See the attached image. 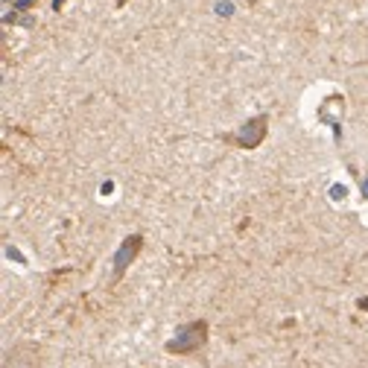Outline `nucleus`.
Instances as JSON below:
<instances>
[{
  "label": "nucleus",
  "instance_id": "423d86ee",
  "mask_svg": "<svg viewBox=\"0 0 368 368\" xmlns=\"http://www.w3.org/2000/svg\"><path fill=\"white\" fill-rule=\"evenodd\" d=\"M35 0H15V9H30Z\"/></svg>",
  "mask_w": 368,
  "mask_h": 368
},
{
  "label": "nucleus",
  "instance_id": "f03ea898",
  "mask_svg": "<svg viewBox=\"0 0 368 368\" xmlns=\"http://www.w3.org/2000/svg\"><path fill=\"white\" fill-rule=\"evenodd\" d=\"M263 137H266V117H254L237 132V143L243 149H257L263 143Z\"/></svg>",
  "mask_w": 368,
  "mask_h": 368
},
{
  "label": "nucleus",
  "instance_id": "7ed1b4c3",
  "mask_svg": "<svg viewBox=\"0 0 368 368\" xmlns=\"http://www.w3.org/2000/svg\"><path fill=\"white\" fill-rule=\"evenodd\" d=\"M143 249V237L140 234H132V237H126V243L117 249V254H114V275H123L126 272V266L132 263L134 257H137V251Z\"/></svg>",
  "mask_w": 368,
  "mask_h": 368
},
{
  "label": "nucleus",
  "instance_id": "20e7f679",
  "mask_svg": "<svg viewBox=\"0 0 368 368\" xmlns=\"http://www.w3.org/2000/svg\"><path fill=\"white\" fill-rule=\"evenodd\" d=\"M318 117H321V123L333 126L336 134H339V120H342V97H327V100L321 102V108H318Z\"/></svg>",
  "mask_w": 368,
  "mask_h": 368
},
{
  "label": "nucleus",
  "instance_id": "39448f33",
  "mask_svg": "<svg viewBox=\"0 0 368 368\" xmlns=\"http://www.w3.org/2000/svg\"><path fill=\"white\" fill-rule=\"evenodd\" d=\"M345 193H348V190H345L342 184H336V187H330V196H333V199H345Z\"/></svg>",
  "mask_w": 368,
  "mask_h": 368
},
{
  "label": "nucleus",
  "instance_id": "f257e3e1",
  "mask_svg": "<svg viewBox=\"0 0 368 368\" xmlns=\"http://www.w3.org/2000/svg\"><path fill=\"white\" fill-rule=\"evenodd\" d=\"M205 339H208V324H205V321H193V324H187L184 330H178L175 339H169L167 351L169 353H193L205 345Z\"/></svg>",
  "mask_w": 368,
  "mask_h": 368
},
{
  "label": "nucleus",
  "instance_id": "6e6552de",
  "mask_svg": "<svg viewBox=\"0 0 368 368\" xmlns=\"http://www.w3.org/2000/svg\"><path fill=\"white\" fill-rule=\"evenodd\" d=\"M365 196H368V181H365Z\"/></svg>",
  "mask_w": 368,
  "mask_h": 368
},
{
  "label": "nucleus",
  "instance_id": "0eeeda50",
  "mask_svg": "<svg viewBox=\"0 0 368 368\" xmlns=\"http://www.w3.org/2000/svg\"><path fill=\"white\" fill-rule=\"evenodd\" d=\"M356 307H359V310H368V298H359V301H356Z\"/></svg>",
  "mask_w": 368,
  "mask_h": 368
}]
</instances>
